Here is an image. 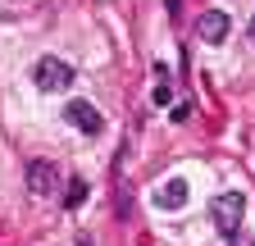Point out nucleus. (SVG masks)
<instances>
[{
  "mask_svg": "<svg viewBox=\"0 0 255 246\" xmlns=\"http://www.w3.org/2000/svg\"><path fill=\"white\" fill-rule=\"evenodd\" d=\"M187 119H191V105H187V101H182V105H173V123H187Z\"/></svg>",
  "mask_w": 255,
  "mask_h": 246,
  "instance_id": "nucleus-9",
  "label": "nucleus"
},
{
  "mask_svg": "<svg viewBox=\"0 0 255 246\" xmlns=\"http://www.w3.org/2000/svg\"><path fill=\"white\" fill-rule=\"evenodd\" d=\"M82 201H87V182H82V178H69V187H64V205L78 210Z\"/></svg>",
  "mask_w": 255,
  "mask_h": 246,
  "instance_id": "nucleus-7",
  "label": "nucleus"
},
{
  "mask_svg": "<svg viewBox=\"0 0 255 246\" xmlns=\"http://www.w3.org/2000/svg\"><path fill=\"white\" fill-rule=\"evenodd\" d=\"M73 69L64 64V59H55V55H46V59H37V69H32V82H37L41 91H69L73 87Z\"/></svg>",
  "mask_w": 255,
  "mask_h": 246,
  "instance_id": "nucleus-2",
  "label": "nucleus"
},
{
  "mask_svg": "<svg viewBox=\"0 0 255 246\" xmlns=\"http://www.w3.org/2000/svg\"><path fill=\"white\" fill-rule=\"evenodd\" d=\"M228 27H233V18L223 14V9H205V14L196 18V32H201V41H210V46H223V41H228Z\"/></svg>",
  "mask_w": 255,
  "mask_h": 246,
  "instance_id": "nucleus-4",
  "label": "nucleus"
},
{
  "mask_svg": "<svg viewBox=\"0 0 255 246\" xmlns=\"http://www.w3.org/2000/svg\"><path fill=\"white\" fill-rule=\"evenodd\" d=\"M233 246H255V242H233Z\"/></svg>",
  "mask_w": 255,
  "mask_h": 246,
  "instance_id": "nucleus-10",
  "label": "nucleus"
},
{
  "mask_svg": "<svg viewBox=\"0 0 255 246\" xmlns=\"http://www.w3.org/2000/svg\"><path fill=\"white\" fill-rule=\"evenodd\" d=\"M150 101H155L159 110H164V105L173 101V87H169V78H159V82H155V91H150Z\"/></svg>",
  "mask_w": 255,
  "mask_h": 246,
  "instance_id": "nucleus-8",
  "label": "nucleus"
},
{
  "mask_svg": "<svg viewBox=\"0 0 255 246\" xmlns=\"http://www.w3.org/2000/svg\"><path fill=\"white\" fill-rule=\"evenodd\" d=\"M251 41H255V23H251Z\"/></svg>",
  "mask_w": 255,
  "mask_h": 246,
  "instance_id": "nucleus-11",
  "label": "nucleus"
},
{
  "mask_svg": "<svg viewBox=\"0 0 255 246\" xmlns=\"http://www.w3.org/2000/svg\"><path fill=\"white\" fill-rule=\"evenodd\" d=\"M55 187H59L55 164H50V160H32V164H27V192H32V196H50Z\"/></svg>",
  "mask_w": 255,
  "mask_h": 246,
  "instance_id": "nucleus-5",
  "label": "nucleus"
},
{
  "mask_svg": "<svg viewBox=\"0 0 255 246\" xmlns=\"http://www.w3.org/2000/svg\"><path fill=\"white\" fill-rule=\"evenodd\" d=\"M187 196H191L187 178H164V182L155 187V205H159V210H182V205H187Z\"/></svg>",
  "mask_w": 255,
  "mask_h": 246,
  "instance_id": "nucleus-6",
  "label": "nucleus"
},
{
  "mask_svg": "<svg viewBox=\"0 0 255 246\" xmlns=\"http://www.w3.org/2000/svg\"><path fill=\"white\" fill-rule=\"evenodd\" d=\"M242 214H246V196H242V192H223V196H214V205H210V219H214V228H219L223 237H237Z\"/></svg>",
  "mask_w": 255,
  "mask_h": 246,
  "instance_id": "nucleus-1",
  "label": "nucleus"
},
{
  "mask_svg": "<svg viewBox=\"0 0 255 246\" xmlns=\"http://www.w3.org/2000/svg\"><path fill=\"white\" fill-rule=\"evenodd\" d=\"M64 119H69L78 132H101V128H105L101 110H96L91 101H69V105H64Z\"/></svg>",
  "mask_w": 255,
  "mask_h": 246,
  "instance_id": "nucleus-3",
  "label": "nucleus"
}]
</instances>
